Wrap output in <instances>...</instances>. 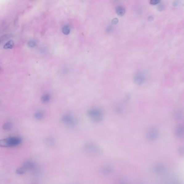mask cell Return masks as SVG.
Listing matches in <instances>:
<instances>
[{"instance_id": "2", "label": "cell", "mask_w": 184, "mask_h": 184, "mask_svg": "<svg viewBox=\"0 0 184 184\" xmlns=\"http://www.w3.org/2000/svg\"><path fill=\"white\" fill-rule=\"evenodd\" d=\"M88 114L89 118L95 122H100L103 119V113L99 108H91L88 112Z\"/></svg>"}, {"instance_id": "7", "label": "cell", "mask_w": 184, "mask_h": 184, "mask_svg": "<svg viewBox=\"0 0 184 184\" xmlns=\"http://www.w3.org/2000/svg\"><path fill=\"white\" fill-rule=\"evenodd\" d=\"M70 31H71V28L69 25L67 24V25L63 26V28H62V32L64 35H69L70 33Z\"/></svg>"}, {"instance_id": "14", "label": "cell", "mask_w": 184, "mask_h": 184, "mask_svg": "<svg viewBox=\"0 0 184 184\" xmlns=\"http://www.w3.org/2000/svg\"><path fill=\"white\" fill-rule=\"evenodd\" d=\"M136 79L137 82V83H141V82H143V80H144V77H143V76H140V75H139V76H137V78H136Z\"/></svg>"}, {"instance_id": "1", "label": "cell", "mask_w": 184, "mask_h": 184, "mask_svg": "<svg viewBox=\"0 0 184 184\" xmlns=\"http://www.w3.org/2000/svg\"><path fill=\"white\" fill-rule=\"evenodd\" d=\"M22 139L18 137H9L1 141L0 145L5 147H15L22 143Z\"/></svg>"}, {"instance_id": "10", "label": "cell", "mask_w": 184, "mask_h": 184, "mask_svg": "<svg viewBox=\"0 0 184 184\" xmlns=\"http://www.w3.org/2000/svg\"><path fill=\"white\" fill-rule=\"evenodd\" d=\"M14 47V42L13 41H9L7 42L5 44L4 46V48L8 49H11Z\"/></svg>"}, {"instance_id": "16", "label": "cell", "mask_w": 184, "mask_h": 184, "mask_svg": "<svg viewBox=\"0 0 184 184\" xmlns=\"http://www.w3.org/2000/svg\"><path fill=\"white\" fill-rule=\"evenodd\" d=\"M159 2H160V1H158V0H152L149 2L150 4L152 5H157Z\"/></svg>"}, {"instance_id": "8", "label": "cell", "mask_w": 184, "mask_h": 184, "mask_svg": "<svg viewBox=\"0 0 184 184\" xmlns=\"http://www.w3.org/2000/svg\"><path fill=\"white\" fill-rule=\"evenodd\" d=\"M50 100V96L49 94L48 93H46V94H44L42 96L41 100L42 101L43 103H48L49 101Z\"/></svg>"}, {"instance_id": "4", "label": "cell", "mask_w": 184, "mask_h": 184, "mask_svg": "<svg viewBox=\"0 0 184 184\" xmlns=\"http://www.w3.org/2000/svg\"><path fill=\"white\" fill-rule=\"evenodd\" d=\"M85 149L90 153H97L99 151V149L98 148L97 146L92 143L87 144V145H85Z\"/></svg>"}, {"instance_id": "11", "label": "cell", "mask_w": 184, "mask_h": 184, "mask_svg": "<svg viewBox=\"0 0 184 184\" xmlns=\"http://www.w3.org/2000/svg\"><path fill=\"white\" fill-rule=\"evenodd\" d=\"M12 126H13V125L10 122H7L3 125V129L5 130H9L12 128Z\"/></svg>"}, {"instance_id": "5", "label": "cell", "mask_w": 184, "mask_h": 184, "mask_svg": "<svg viewBox=\"0 0 184 184\" xmlns=\"http://www.w3.org/2000/svg\"><path fill=\"white\" fill-rule=\"evenodd\" d=\"M35 164L33 162H31V161H28L25 162L24 165H23V167L24 169L27 170H33L35 168Z\"/></svg>"}, {"instance_id": "15", "label": "cell", "mask_w": 184, "mask_h": 184, "mask_svg": "<svg viewBox=\"0 0 184 184\" xmlns=\"http://www.w3.org/2000/svg\"><path fill=\"white\" fill-rule=\"evenodd\" d=\"M28 45L30 47L33 48V47H34L36 46V42L34 41L31 40V41H30L29 42Z\"/></svg>"}, {"instance_id": "9", "label": "cell", "mask_w": 184, "mask_h": 184, "mask_svg": "<svg viewBox=\"0 0 184 184\" xmlns=\"http://www.w3.org/2000/svg\"><path fill=\"white\" fill-rule=\"evenodd\" d=\"M44 113L42 111H38L37 112L35 113V115H34V117L35 118L38 120H41L44 117Z\"/></svg>"}, {"instance_id": "13", "label": "cell", "mask_w": 184, "mask_h": 184, "mask_svg": "<svg viewBox=\"0 0 184 184\" xmlns=\"http://www.w3.org/2000/svg\"><path fill=\"white\" fill-rule=\"evenodd\" d=\"M26 169H24L23 167H19L18 169L16 170V173L19 175H22L26 172Z\"/></svg>"}, {"instance_id": "12", "label": "cell", "mask_w": 184, "mask_h": 184, "mask_svg": "<svg viewBox=\"0 0 184 184\" xmlns=\"http://www.w3.org/2000/svg\"><path fill=\"white\" fill-rule=\"evenodd\" d=\"M46 142H47V144L48 145H54L55 144V140L52 138V137H48L47 138V139L46 140Z\"/></svg>"}, {"instance_id": "17", "label": "cell", "mask_w": 184, "mask_h": 184, "mask_svg": "<svg viewBox=\"0 0 184 184\" xmlns=\"http://www.w3.org/2000/svg\"><path fill=\"white\" fill-rule=\"evenodd\" d=\"M118 21V20L117 18H114L113 20L112 21V22L113 24H116L117 22Z\"/></svg>"}, {"instance_id": "6", "label": "cell", "mask_w": 184, "mask_h": 184, "mask_svg": "<svg viewBox=\"0 0 184 184\" xmlns=\"http://www.w3.org/2000/svg\"><path fill=\"white\" fill-rule=\"evenodd\" d=\"M116 11L118 15L122 16L125 13V9H124V8L123 7L118 6L116 8Z\"/></svg>"}, {"instance_id": "3", "label": "cell", "mask_w": 184, "mask_h": 184, "mask_svg": "<svg viewBox=\"0 0 184 184\" xmlns=\"http://www.w3.org/2000/svg\"><path fill=\"white\" fill-rule=\"evenodd\" d=\"M61 121L63 123L69 126H75L77 123L76 118L72 115L65 114L62 117Z\"/></svg>"}]
</instances>
